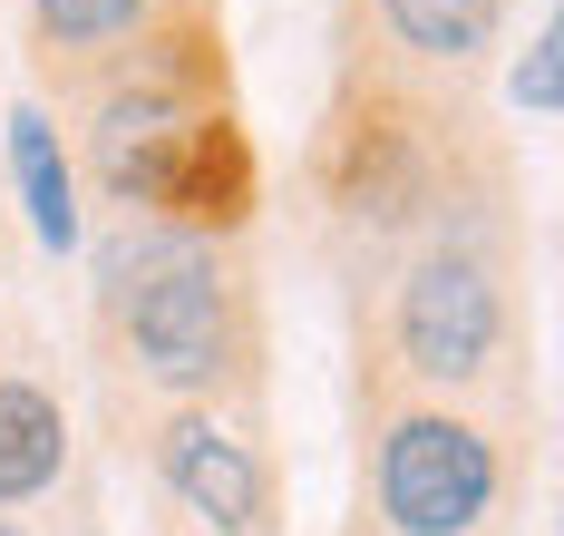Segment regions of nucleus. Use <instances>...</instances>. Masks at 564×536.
Listing matches in <instances>:
<instances>
[{"label": "nucleus", "mask_w": 564, "mask_h": 536, "mask_svg": "<svg viewBox=\"0 0 564 536\" xmlns=\"http://www.w3.org/2000/svg\"><path fill=\"white\" fill-rule=\"evenodd\" d=\"M30 10V68L50 78L58 98H98L117 68L137 60L166 20H185V10H215V0H20Z\"/></svg>", "instance_id": "nucleus-6"}, {"label": "nucleus", "mask_w": 564, "mask_h": 536, "mask_svg": "<svg viewBox=\"0 0 564 536\" xmlns=\"http://www.w3.org/2000/svg\"><path fill=\"white\" fill-rule=\"evenodd\" d=\"M10 176L30 195V235L68 254V244L88 235V195H78V167H68V147H58L50 108H10Z\"/></svg>", "instance_id": "nucleus-8"}, {"label": "nucleus", "mask_w": 564, "mask_h": 536, "mask_svg": "<svg viewBox=\"0 0 564 536\" xmlns=\"http://www.w3.org/2000/svg\"><path fill=\"white\" fill-rule=\"evenodd\" d=\"M0 536H20V527H10V517H0Z\"/></svg>", "instance_id": "nucleus-11"}, {"label": "nucleus", "mask_w": 564, "mask_h": 536, "mask_svg": "<svg viewBox=\"0 0 564 536\" xmlns=\"http://www.w3.org/2000/svg\"><path fill=\"white\" fill-rule=\"evenodd\" d=\"M147 459H156L166 497L195 527H215V536H263L273 527V459H263V439L234 410H156Z\"/></svg>", "instance_id": "nucleus-5"}, {"label": "nucleus", "mask_w": 564, "mask_h": 536, "mask_svg": "<svg viewBox=\"0 0 564 536\" xmlns=\"http://www.w3.org/2000/svg\"><path fill=\"white\" fill-rule=\"evenodd\" d=\"M507 497V449L467 400H409L370 439V527L380 536H477Z\"/></svg>", "instance_id": "nucleus-4"}, {"label": "nucleus", "mask_w": 564, "mask_h": 536, "mask_svg": "<svg viewBox=\"0 0 564 536\" xmlns=\"http://www.w3.org/2000/svg\"><path fill=\"white\" fill-rule=\"evenodd\" d=\"M380 302V361L419 400H467L516 361V264L507 235H438L409 244Z\"/></svg>", "instance_id": "nucleus-3"}, {"label": "nucleus", "mask_w": 564, "mask_h": 536, "mask_svg": "<svg viewBox=\"0 0 564 536\" xmlns=\"http://www.w3.org/2000/svg\"><path fill=\"white\" fill-rule=\"evenodd\" d=\"M312 205L360 264H399L438 235H497L477 205H507V167L477 147V118L448 78H419L390 50H350L312 127Z\"/></svg>", "instance_id": "nucleus-1"}, {"label": "nucleus", "mask_w": 564, "mask_h": 536, "mask_svg": "<svg viewBox=\"0 0 564 536\" xmlns=\"http://www.w3.org/2000/svg\"><path fill=\"white\" fill-rule=\"evenodd\" d=\"M68 469V410L50 380H0V507L40 497Z\"/></svg>", "instance_id": "nucleus-9"}, {"label": "nucleus", "mask_w": 564, "mask_h": 536, "mask_svg": "<svg viewBox=\"0 0 564 536\" xmlns=\"http://www.w3.org/2000/svg\"><path fill=\"white\" fill-rule=\"evenodd\" d=\"M507 98H516V108H525L535 127H545V118L564 108V30H555V10H545V20H535V40L516 50V78H507Z\"/></svg>", "instance_id": "nucleus-10"}, {"label": "nucleus", "mask_w": 564, "mask_h": 536, "mask_svg": "<svg viewBox=\"0 0 564 536\" xmlns=\"http://www.w3.org/2000/svg\"><path fill=\"white\" fill-rule=\"evenodd\" d=\"M98 361L166 410H234L263 361V293L234 244L127 235L98 254Z\"/></svg>", "instance_id": "nucleus-2"}, {"label": "nucleus", "mask_w": 564, "mask_h": 536, "mask_svg": "<svg viewBox=\"0 0 564 536\" xmlns=\"http://www.w3.org/2000/svg\"><path fill=\"white\" fill-rule=\"evenodd\" d=\"M497 30H507V0H380V50L448 88L497 50Z\"/></svg>", "instance_id": "nucleus-7"}]
</instances>
